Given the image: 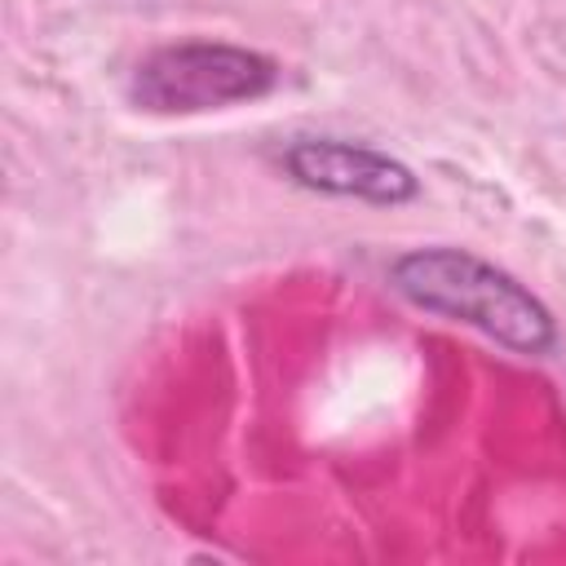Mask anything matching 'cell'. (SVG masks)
<instances>
[{
	"mask_svg": "<svg viewBox=\"0 0 566 566\" xmlns=\"http://www.w3.org/2000/svg\"><path fill=\"white\" fill-rule=\"evenodd\" d=\"M389 287L420 314L473 327L513 354L539 358L557 345L553 310L522 279L469 248H407L389 261Z\"/></svg>",
	"mask_w": 566,
	"mask_h": 566,
	"instance_id": "obj_1",
	"label": "cell"
},
{
	"mask_svg": "<svg viewBox=\"0 0 566 566\" xmlns=\"http://www.w3.org/2000/svg\"><path fill=\"white\" fill-rule=\"evenodd\" d=\"M283 66L230 40H172L142 53L128 75V102L146 115H203L261 102L279 88Z\"/></svg>",
	"mask_w": 566,
	"mask_h": 566,
	"instance_id": "obj_2",
	"label": "cell"
},
{
	"mask_svg": "<svg viewBox=\"0 0 566 566\" xmlns=\"http://www.w3.org/2000/svg\"><path fill=\"white\" fill-rule=\"evenodd\" d=\"M274 159L292 186L332 199L398 208L420 195V177L398 155L349 137H292L279 146Z\"/></svg>",
	"mask_w": 566,
	"mask_h": 566,
	"instance_id": "obj_3",
	"label": "cell"
}]
</instances>
